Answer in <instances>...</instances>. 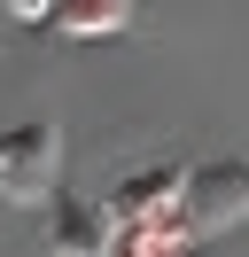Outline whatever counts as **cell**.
Here are the masks:
<instances>
[{
	"label": "cell",
	"instance_id": "obj_1",
	"mask_svg": "<svg viewBox=\"0 0 249 257\" xmlns=\"http://www.w3.org/2000/svg\"><path fill=\"white\" fill-rule=\"evenodd\" d=\"M171 195H179V210H187L195 234H226V226L249 218V156H233V148H226V156L179 172V179H171Z\"/></svg>",
	"mask_w": 249,
	"mask_h": 257
},
{
	"label": "cell",
	"instance_id": "obj_2",
	"mask_svg": "<svg viewBox=\"0 0 249 257\" xmlns=\"http://www.w3.org/2000/svg\"><path fill=\"white\" fill-rule=\"evenodd\" d=\"M55 172H62V133L47 117H24L0 133V203H47Z\"/></svg>",
	"mask_w": 249,
	"mask_h": 257
},
{
	"label": "cell",
	"instance_id": "obj_3",
	"mask_svg": "<svg viewBox=\"0 0 249 257\" xmlns=\"http://www.w3.org/2000/svg\"><path fill=\"white\" fill-rule=\"evenodd\" d=\"M133 24V0H62V32L70 39H109Z\"/></svg>",
	"mask_w": 249,
	"mask_h": 257
},
{
	"label": "cell",
	"instance_id": "obj_4",
	"mask_svg": "<svg viewBox=\"0 0 249 257\" xmlns=\"http://www.w3.org/2000/svg\"><path fill=\"white\" fill-rule=\"evenodd\" d=\"M47 241H55V249H101V241H109V218H101V210H86V203H55Z\"/></svg>",
	"mask_w": 249,
	"mask_h": 257
},
{
	"label": "cell",
	"instance_id": "obj_5",
	"mask_svg": "<svg viewBox=\"0 0 249 257\" xmlns=\"http://www.w3.org/2000/svg\"><path fill=\"white\" fill-rule=\"evenodd\" d=\"M171 179H179V172H171V164H156L148 179H125V195H117L109 210H117V218H133L140 203H164V195H171Z\"/></svg>",
	"mask_w": 249,
	"mask_h": 257
},
{
	"label": "cell",
	"instance_id": "obj_6",
	"mask_svg": "<svg viewBox=\"0 0 249 257\" xmlns=\"http://www.w3.org/2000/svg\"><path fill=\"white\" fill-rule=\"evenodd\" d=\"M16 24H39V16H55V0H0Z\"/></svg>",
	"mask_w": 249,
	"mask_h": 257
}]
</instances>
